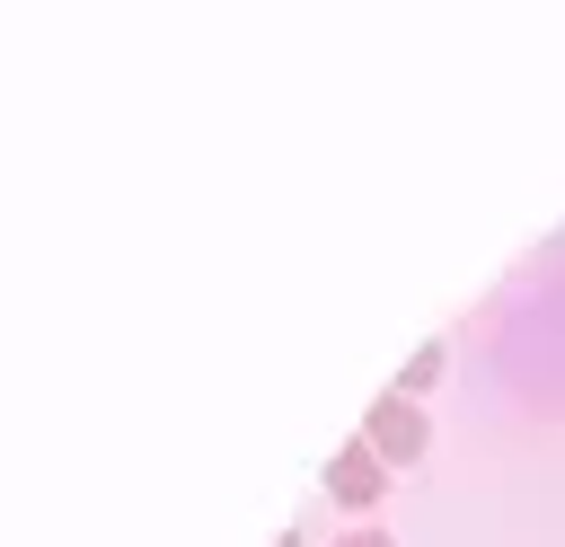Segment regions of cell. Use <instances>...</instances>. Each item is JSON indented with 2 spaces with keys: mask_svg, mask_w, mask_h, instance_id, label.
<instances>
[{
  "mask_svg": "<svg viewBox=\"0 0 565 547\" xmlns=\"http://www.w3.org/2000/svg\"><path fill=\"white\" fill-rule=\"evenodd\" d=\"M362 441L380 450V468H415V459L433 450V423H424V406H415V397H397V388H388V397L362 415Z\"/></svg>",
  "mask_w": 565,
  "mask_h": 547,
  "instance_id": "6da1fadb",
  "label": "cell"
},
{
  "mask_svg": "<svg viewBox=\"0 0 565 547\" xmlns=\"http://www.w3.org/2000/svg\"><path fill=\"white\" fill-rule=\"evenodd\" d=\"M327 494H335L344 512H371V503L388 494V468H380V450H371L362 432H353V441H344V450L327 459Z\"/></svg>",
  "mask_w": 565,
  "mask_h": 547,
  "instance_id": "7a4b0ae2",
  "label": "cell"
},
{
  "mask_svg": "<svg viewBox=\"0 0 565 547\" xmlns=\"http://www.w3.org/2000/svg\"><path fill=\"white\" fill-rule=\"evenodd\" d=\"M433 379H441V344H415V353H406V371H397V397H424Z\"/></svg>",
  "mask_w": 565,
  "mask_h": 547,
  "instance_id": "3957f363",
  "label": "cell"
},
{
  "mask_svg": "<svg viewBox=\"0 0 565 547\" xmlns=\"http://www.w3.org/2000/svg\"><path fill=\"white\" fill-rule=\"evenodd\" d=\"M335 547H397V538H388V529H344Z\"/></svg>",
  "mask_w": 565,
  "mask_h": 547,
  "instance_id": "277c9868",
  "label": "cell"
},
{
  "mask_svg": "<svg viewBox=\"0 0 565 547\" xmlns=\"http://www.w3.org/2000/svg\"><path fill=\"white\" fill-rule=\"evenodd\" d=\"M274 547H300V529H282V538H274Z\"/></svg>",
  "mask_w": 565,
  "mask_h": 547,
  "instance_id": "5b68a950",
  "label": "cell"
}]
</instances>
